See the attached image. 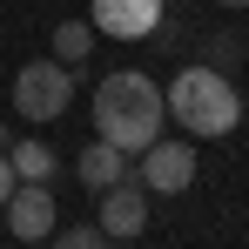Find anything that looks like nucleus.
Here are the masks:
<instances>
[{"label":"nucleus","instance_id":"obj_1","mask_svg":"<svg viewBox=\"0 0 249 249\" xmlns=\"http://www.w3.org/2000/svg\"><path fill=\"white\" fill-rule=\"evenodd\" d=\"M168 122V101L162 88L148 81V74H135V68H115L108 81L94 88V135L101 142H115L122 155H142Z\"/></svg>","mask_w":249,"mask_h":249},{"label":"nucleus","instance_id":"obj_2","mask_svg":"<svg viewBox=\"0 0 249 249\" xmlns=\"http://www.w3.org/2000/svg\"><path fill=\"white\" fill-rule=\"evenodd\" d=\"M162 101H168V115H175V128H189L196 142H215V135H229V128L243 122V94L229 88V74H215L209 61L182 68L162 88Z\"/></svg>","mask_w":249,"mask_h":249},{"label":"nucleus","instance_id":"obj_3","mask_svg":"<svg viewBox=\"0 0 249 249\" xmlns=\"http://www.w3.org/2000/svg\"><path fill=\"white\" fill-rule=\"evenodd\" d=\"M68 101H74V74H68V61H27L20 74H14V108L27 115V122H61L68 115Z\"/></svg>","mask_w":249,"mask_h":249},{"label":"nucleus","instance_id":"obj_4","mask_svg":"<svg viewBox=\"0 0 249 249\" xmlns=\"http://www.w3.org/2000/svg\"><path fill=\"white\" fill-rule=\"evenodd\" d=\"M142 182L148 189H162V196H182L189 182H196V142H168V135H155L142 155Z\"/></svg>","mask_w":249,"mask_h":249},{"label":"nucleus","instance_id":"obj_5","mask_svg":"<svg viewBox=\"0 0 249 249\" xmlns=\"http://www.w3.org/2000/svg\"><path fill=\"white\" fill-rule=\"evenodd\" d=\"M7 229H14V243H47L54 236V189L47 182H14V196H7Z\"/></svg>","mask_w":249,"mask_h":249},{"label":"nucleus","instance_id":"obj_6","mask_svg":"<svg viewBox=\"0 0 249 249\" xmlns=\"http://www.w3.org/2000/svg\"><path fill=\"white\" fill-rule=\"evenodd\" d=\"M94 34H108V41H148L155 27H162V0H94Z\"/></svg>","mask_w":249,"mask_h":249},{"label":"nucleus","instance_id":"obj_7","mask_svg":"<svg viewBox=\"0 0 249 249\" xmlns=\"http://www.w3.org/2000/svg\"><path fill=\"white\" fill-rule=\"evenodd\" d=\"M94 222H101V236H142V229H148V196H142V189H135V182H115V189H101V215H94Z\"/></svg>","mask_w":249,"mask_h":249},{"label":"nucleus","instance_id":"obj_8","mask_svg":"<svg viewBox=\"0 0 249 249\" xmlns=\"http://www.w3.org/2000/svg\"><path fill=\"white\" fill-rule=\"evenodd\" d=\"M74 175H81L88 189L101 196V189H115V182H128V155L115 148V142H101V135H94V142H88L81 155H74Z\"/></svg>","mask_w":249,"mask_h":249},{"label":"nucleus","instance_id":"obj_9","mask_svg":"<svg viewBox=\"0 0 249 249\" xmlns=\"http://www.w3.org/2000/svg\"><path fill=\"white\" fill-rule=\"evenodd\" d=\"M7 162H14V175H20V182H47V175L61 168V155L47 148L41 135H27V142H14V148H7Z\"/></svg>","mask_w":249,"mask_h":249},{"label":"nucleus","instance_id":"obj_10","mask_svg":"<svg viewBox=\"0 0 249 249\" xmlns=\"http://www.w3.org/2000/svg\"><path fill=\"white\" fill-rule=\"evenodd\" d=\"M88 47H94V20H61L54 27V61H88Z\"/></svg>","mask_w":249,"mask_h":249},{"label":"nucleus","instance_id":"obj_11","mask_svg":"<svg viewBox=\"0 0 249 249\" xmlns=\"http://www.w3.org/2000/svg\"><path fill=\"white\" fill-rule=\"evenodd\" d=\"M47 249H108V236H101V222H74V229H54Z\"/></svg>","mask_w":249,"mask_h":249},{"label":"nucleus","instance_id":"obj_12","mask_svg":"<svg viewBox=\"0 0 249 249\" xmlns=\"http://www.w3.org/2000/svg\"><path fill=\"white\" fill-rule=\"evenodd\" d=\"M14 182H20V175H14V162L0 155V209H7V196H14Z\"/></svg>","mask_w":249,"mask_h":249},{"label":"nucleus","instance_id":"obj_13","mask_svg":"<svg viewBox=\"0 0 249 249\" xmlns=\"http://www.w3.org/2000/svg\"><path fill=\"white\" fill-rule=\"evenodd\" d=\"M215 7H229V14H236V7H249V0H215Z\"/></svg>","mask_w":249,"mask_h":249},{"label":"nucleus","instance_id":"obj_14","mask_svg":"<svg viewBox=\"0 0 249 249\" xmlns=\"http://www.w3.org/2000/svg\"><path fill=\"white\" fill-rule=\"evenodd\" d=\"M0 155H7V128H0Z\"/></svg>","mask_w":249,"mask_h":249},{"label":"nucleus","instance_id":"obj_15","mask_svg":"<svg viewBox=\"0 0 249 249\" xmlns=\"http://www.w3.org/2000/svg\"><path fill=\"white\" fill-rule=\"evenodd\" d=\"M122 249H128V243H122Z\"/></svg>","mask_w":249,"mask_h":249}]
</instances>
